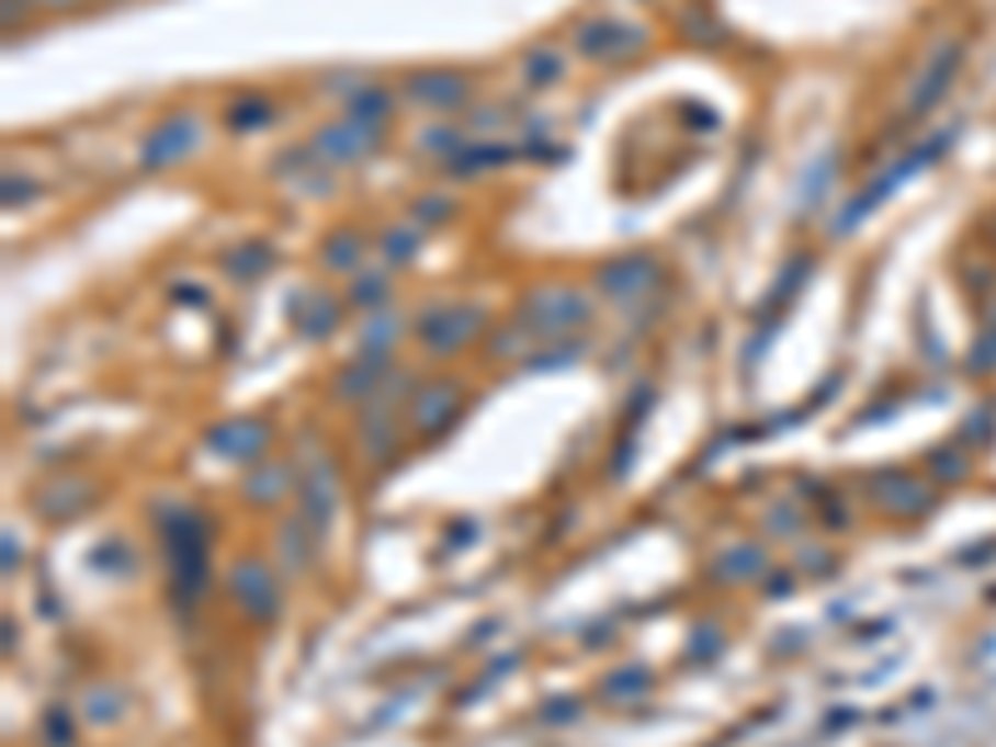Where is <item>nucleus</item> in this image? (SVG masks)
<instances>
[{"instance_id":"obj_1","label":"nucleus","mask_w":996,"mask_h":747,"mask_svg":"<svg viewBox=\"0 0 996 747\" xmlns=\"http://www.w3.org/2000/svg\"><path fill=\"white\" fill-rule=\"evenodd\" d=\"M165 553H170V578L180 608H195V598L210 588V529L195 509H174L165 523Z\"/></svg>"},{"instance_id":"obj_2","label":"nucleus","mask_w":996,"mask_h":747,"mask_svg":"<svg viewBox=\"0 0 996 747\" xmlns=\"http://www.w3.org/2000/svg\"><path fill=\"white\" fill-rule=\"evenodd\" d=\"M478 325H484L478 304H429L419 315V344L429 354H454L478 335Z\"/></svg>"},{"instance_id":"obj_3","label":"nucleus","mask_w":996,"mask_h":747,"mask_svg":"<svg viewBox=\"0 0 996 747\" xmlns=\"http://www.w3.org/2000/svg\"><path fill=\"white\" fill-rule=\"evenodd\" d=\"M523 325L533 329L539 339H553V335H568V329L588 325V299L578 290H533L523 299Z\"/></svg>"},{"instance_id":"obj_4","label":"nucleus","mask_w":996,"mask_h":747,"mask_svg":"<svg viewBox=\"0 0 996 747\" xmlns=\"http://www.w3.org/2000/svg\"><path fill=\"white\" fill-rule=\"evenodd\" d=\"M947 145H952V135H942V140H927V145H921V150H912V155H907V160H902V165H887V170H882L878 180L867 184L862 195H852V200H847V205H842V219H837V235H847V229H852V225H862V219H867V210H872V205H882V200H887L892 190H897V184L907 180L912 170H921V165H927L931 155H942Z\"/></svg>"},{"instance_id":"obj_5","label":"nucleus","mask_w":996,"mask_h":747,"mask_svg":"<svg viewBox=\"0 0 996 747\" xmlns=\"http://www.w3.org/2000/svg\"><path fill=\"white\" fill-rule=\"evenodd\" d=\"M658 284H663V264L653 260V254H618L613 264L598 270V290L618 304L643 299V294H653Z\"/></svg>"},{"instance_id":"obj_6","label":"nucleus","mask_w":996,"mask_h":747,"mask_svg":"<svg viewBox=\"0 0 996 747\" xmlns=\"http://www.w3.org/2000/svg\"><path fill=\"white\" fill-rule=\"evenodd\" d=\"M200 145V120L195 115H170L160 120L150 135L140 140V165L150 170H165V165H180L184 155Z\"/></svg>"},{"instance_id":"obj_7","label":"nucleus","mask_w":996,"mask_h":747,"mask_svg":"<svg viewBox=\"0 0 996 747\" xmlns=\"http://www.w3.org/2000/svg\"><path fill=\"white\" fill-rule=\"evenodd\" d=\"M335 498H339V478H335V468H329V459L309 454L299 464V509H304V519L315 523V529H329Z\"/></svg>"},{"instance_id":"obj_8","label":"nucleus","mask_w":996,"mask_h":747,"mask_svg":"<svg viewBox=\"0 0 996 747\" xmlns=\"http://www.w3.org/2000/svg\"><path fill=\"white\" fill-rule=\"evenodd\" d=\"M229 593L239 598V608L249 618H274V608H280V584H274V574L260 558H239L229 568Z\"/></svg>"},{"instance_id":"obj_9","label":"nucleus","mask_w":996,"mask_h":747,"mask_svg":"<svg viewBox=\"0 0 996 747\" xmlns=\"http://www.w3.org/2000/svg\"><path fill=\"white\" fill-rule=\"evenodd\" d=\"M459 404H464V394L454 389V384H419L414 389V399H409V419H414V429L423 433V439H433V433H444L449 423L459 419Z\"/></svg>"},{"instance_id":"obj_10","label":"nucleus","mask_w":996,"mask_h":747,"mask_svg":"<svg viewBox=\"0 0 996 747\" xmlns=\"http://www.w3.org/2000/svg\"><path fill=\"white\" fill-rule=\"evenodd\" d=\"M374 145H380V125H364V120H339V125H325V131L315 135V150L325 155L329 165L364 160Z\"/></svg>"},{"instance_id":"obj_11","label":"nucleus","mask_w":996,"mask_h":747,"mask_svg":"<svg viewBox=\"0 0 996 747\" xmlns=\"http://www.w3.org/2000/svg\"><path fill=\"white\" fill-rule=\"evenodd\" d=\"M404 90L423 110H459L468 100V80L459 70H414Z\"/></svg>"},{"instance_id":"obj_12","label":"nucleus","mask_w":996,"mask_h":747,"mask_svg":"<svg viewBox=\"0 0 996 747\" xmlns=\"http://www.w3.org/2000/svg\"><path fill=\"white\" fill-rule=\"evenodd\" d=\"M643 45V31L638 25H618L613 15H593V21L578 25V50L593 55V60H608V55H623Z\"/></svg>"},{"instance_id":"obj_13","label":"nucleus","mask_w":996,"mask_h":747,"mask_svg":"<svg viewBox=\"0 0 996 747\" xmlns=\"http://www.w3.org/2000/svg\"><path fill=\"white\" fill-rule=\"evenodd\" d=\"M264 444H270V423L260 419H225L215 433H210V449H219L225 459H264Z\"/></svg>"},{"instance_id":"obj_14","label":"nucleus","mask_w":996,"mask_h":747,"mask_svg":"<svg viewBox=\"0 0 996 747\" xmlns=\"http://www.w3.org/2000/svg\"><path fill=\"white\" fill-rule=\"evenodd\" d=\"M294 325H299V335H309V339H325V335H335V325H339V299H329V294H319V290H304L299 299H294Z\"/></svg>"},{"instance_id":"obj_15","label":"nucleus","mask_w":996,"mask_h":747,"mask_svg":"<svg viewBox=\"0 0 996 747\" xmlns=\"http://www.w3.org/2000/svg\"><path fill=\"white\" fill-rule=\"evenodd\" d=\"M872 488H878V503L887 513H921L931 503V494L917 484V478H907V474H882V478H872Z\"/></svg>"},{"instance_id":"obj_16","label":"nucleus","mask_w":996,"mask_h":747,"mask_svg":"<svg viewBox=\"0 0 996 747\" xmlns=\"http://www.w3.org/2000/svg\"><path fill=\"white\" fill-rule=\"evenodd\" d=\"M957 66H962V55H957V45H952V50H942L937 60H931V66H927V76H921L917 86H912V100H907V110H912V115H921V110H927L931 100H942V90H947V80L957 76Z\"/></svg>"},{"instance_id":"obj_17","label":"nucleus","mask_w":996,"mask_h":747,"mask_svg":"<svg viewBox=\"0 0 996 747\" xmlns=\"http://www.w3.org/2000/svg\"><path fill=\"white\" fill-rule=\"evenodd\" d=\"M349 120H364V125H384L394 110V95L384 86H354V95H344Z\"/></svg>"},{"instance_id":"obj_18","label":"nucleus","mask_w":996,"mask_h":747,"mask_svg":"<svg viewBox=\"0 0 996 747\" xmlns=\"http://www.w3.org/2000/svg\"><path fill=\"white\" fill-rule=\"evenodd\" d=\"M380 380H384V359L380 354H364L344 374V380H339V399H364L369 389H380Z\"/></svg>"},{"instance_id":"obj_19","label":"nucleus","mask_w":996,"mask_h":747,"mask_svg":"<svg viewBox=\"0 0 996 747\" xmlns=\"http://www.w3.org/2000/svg\"><path fill=\"white\" fill-rule=\"evenodd\" d=\"M359 254H364V235H359V229H344V235L325 239V264H329V270H354Z\"/></svg>"},{"instance_id":"obj_20","label":"nucleus","mask_w":996,"mask_h":747,"mask_svg":"<svg viewBox=\"0 0 996 747\" xmlns=\"http://www.w3.org/2000/svg\"><path fill=\"white\" fill-rule=\"evenodd\" d=\"M394 444H399V433H394V414L389 409H374L364 419V449H369V459L389 454Z\"/></svg>"},{"instance_id":"obj_21","label":"nucleus","mask_w":996,"mask_h":747,"mask_svg":"<svg viewBox=\"0 0 996 747\" xmlns=\"http://www.w3.org/2000/svg\"><path fill=\"white\" fill-rule=\"evenodd\" d=\"M309 529H315L309 519H290V523L280 529V548H284V564H290V568H304V564H309V539H304Z\"/></svg>"},{"instance_id":"obj_22","label":"nucleus","mask_w":996,"mask_h":747,"mask_svg":"<svg viewBox=\"0 0 996 747\" xmlns=\"http://www.w3.org/2000/svg\"><path fill=\"white\" fill-rule=\"evenodd\" d=\"M380 249H384V260H389V264H409L414 254H419V225L389 229V235L380 239Z\"/></svg>"},{"instance_id":"obj_23","label":"nucleus","mask_w":996,"mask_h":747,"mask_svg":"<svg viewBox=\"0 0 996 747\" xmlns=\"http://www.w3.org/2000/svg\"><path fill=\"white\" fill-rule=\"evenodd\" d=\"M225 270L235 274V280H249V274H264V270H270V249H264V245H245V249H235V254H225Z\"/></svg>"},{"instance_id":"obj_24","label":"nucleus","mask_w":996,"mask_h":747,"mask_svg":"<svg viewBox=\"0 0 996 747\" xmlns=\"http://www.w3.org/2000/svg\"><path fill=\"white\" fill-rule=\"evenodd\" d=\"M752 568H762V548H752V543H743V548H733L727 558H717V578H752Z\"/></svg>"},{"instance_id":"obj_25","label":"nucleus","mask_w":996,"mask_h":747,"mask_svg":"<svg viewBox=\"0 0 996 747\" xmlns=\"http://www.w3.org/2000/svg\"><path fill=\"white\" fill-rule=\"evenodd\" d=\"M394 339H399V319H394V315H380V319H369V325H364V335H359V349H364V354H380V349H389Z\"/></svg>"},{"instance_id":"obj_26","label":"nucleus","mask_w":996,"mask_h":747,"mask_svg":"<svg viewBox=\"0 0 996 747\" xmlns=\"http://www.w3.org/2000/svg\"><path fill=\"white\" fill-rule=\"evenodd\" d=\"M603 688H608V698H638L653 688V672L648 668H623V672H613Z\"/></svg>"},{"instance_id":"obj_27","label":"nucleus","mask_w":996,"mask_h":747,"mask_svg":"<svg viewBox=\"0 0 996 747\" xmlns=\"http://www.w3.org/2000/svg\"><path fill=\"white\" fill-rule=\"evenodd\" d=\"M90 503L86 484H66V498H41V513L45 519H70V513H80Z\"/></svg>"},{"instance_id":"obj_28","label":"nucleus","mask_w":996,"mask_h":747,"mask_svg":"<svg viewBox=\"0 0 996 747\" xmlns=\"http://www.w3.org/2000/svg\"><path fill=\"white\" fill-rule=\"evenodd\" d=\"M349 299H354L359 309H374V304H384V299H389V280H384L380 270H374V274H359V280H354V290H349Z\"/></svg>"},{"instance_id":"obj_29","label":"nucleus","mask_w":996,"mask_h":747,"mask_svg":"<svg viewBox=\"0 0 996 747\" xmlns=\"http://www.w3.org/2000/svg\"><path fill=\"white\" fill-rule=\"evenodd\" d=\"M464 140H468V135L454 131V125H433V131L419 140V150H429V155H459V150H464Z\"/></svg>"},{"instance_id":"obj_30","label":"nucleus","mask_w":996,"mask_h":747,"mask_svg":"<svg viewBox=\"0 0 996 747\" xmlns=\"http://www.w3.org/2000/svg\"><path fill=\"white\" fill-rule=\"evenodd\" d=\"M284 484H290V474H284V468H270L264 478H260V474L249 478V484H245V494L254 498V503H274V498L284 494Z\"/></svg>"},{"instance_id":"obj_31","label":"nucleus","mask_w":996,"mask_h":747,"mask_svg":"<svg viewBox=\"0 0 996 747\" xmlns=\"http://www.w3.org/2000/svg\"><path fill=\"white\" fill-rule=\"evenodd\" d=\"M264 120H270V105H264L260 95H249V100H239V105H229V125H235V131L264 125Z\"/></svg>"},{"instance_id":"obj_32","label":"nucleus","mask_w":996,"mask_h":747,"mask_svg":"<svg viewBox=\"0 0 996 747\" xmlns=\"http://www.w3.org/2000/svg\"><path fill=\"white\" fill-rule=\"evenodd\" d=\"M564 76V60H558V50H533L529 55V80H539V86H548V80Z\"/></svg>"},{"instance_id":"obj_33","label":"nucleus","mask_w":996,"mask_h":747,"mask_svg":"<svg viewBox=\"0 0 996 747\" xmlns=\"http://www.w3.org/2000/svg\"><path fill=\"white\" fill-rule=\"evenodd\" d=\"M454 215V205H449V200H419V205H414V225H444V219Z\"/></svg>"},{"instance_id":"obj_34","label":"nucleus","mask_w":996,"mask_h":747,"mask_svg":"<svg viewBox=\"0 0 996 747\" xmlns=\"http://www.w3.org/2000/svg\"><path fill=\"white\" fill-rule=\"evenodd\" d=\"M931 468H937L942 478H962L966 459H957V449H937V454H931Z\"/></svg>"},{"instance_id":"obj_35","label":"nucleus","mask_w":996,"mask_h":747,"mask_svg":"<svg viewBox=\"0 0 996 747\" xmlns=\"http://www.w3.org/2000/svg\"><path fill=\"white\" fill-rule=\"evenodd\" d=\"M21 200H35V184L21 180V170H5V205H21Z\"/></svg>"},{"instance_id":"obj_36","label":"nucleus","mask_w":996,"mask_h":747,"mask_svg":"<svg viewBox=\"0 0 996 747\" xmlns=\"http://www.w3.org/2000/svg\"><path fill=\"white\" fill-rule=\"evenodd\" d=\"M45 727H50V743H55V747H70V723H66V713H45Z\"/></svg>"},{"instance_id":"obj_37","label":"nucleus","mask_w":996,"mask_h":747,"mask_svg":"<svg viewBox=\"0 0 996 747\" xmlns=\"http://www.w3.org/2000/svg\"><path fill=\"white\" fill-rule=\"evenodd\" d=\"M698 648H723V629H713V623H708L703 633H693V658H698Z\"/></svg>"},{"instance_id":"obj_38","label":"nucleus","mask_w":996,"mask_h":747,"mask_svg":"<svg viewBox=\"0 0 996 747\" xmlns=\"http://www.w3.org/2000/svg\"><path fill=\"white\" fill-rule=\"evenodd\" d=\"M35 5H50V11H60V5H76V0H35Z\"/></svg>"}]
</instances>
